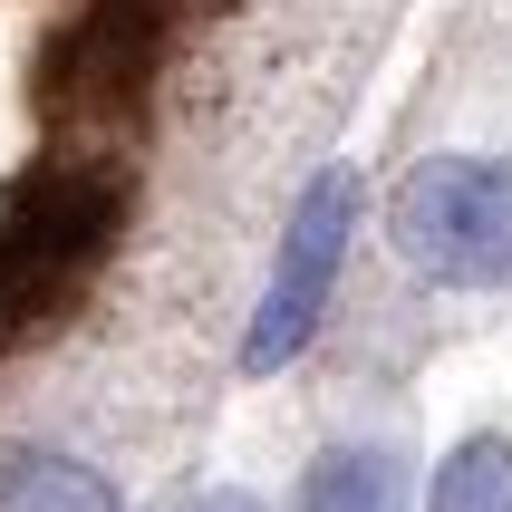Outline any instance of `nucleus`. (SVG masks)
<instances>
[{
    "label": "nucleus",
    "mask_w": 512,
    "mask_h": 512,
    "mask_svg": "<svg viewBox=\"0 0 512 512\" xmlns=\"http://www.w3.org/2000/svg\"><path fill=\"white\" fill-rule=\"evenodd\" d=\"M387 242L435 290H512V165L426 155L387 203Z\"/></svg>",
    "instance_id": "nucleus-1"
},
{
    "label": "nucleus",
    "mask_w": 512,
    "mask_h": 512,
    "mask_svg": "<svg viewBox=\"0 0 512 512\" xmlns=\"http://www.w3.org/2000/svg\"><path fill=\"white\" fill-rule=\"evenodd\" d=\"M348 232H358V184H348V165H329L300 194V213L281 232V271H271V290H261V310H252V339H242V368L252 377L290 368L310 348V329L329 319V290H339Z\"/></svg>",
    "instance_id": "nucleus-2"
},
{
    "label": "nucleus",
    "mask_w": 512,
    "mask_h": 512,
    "mask_svg": "<svg viewBox=\"0 0 512 512\" xmlns=\"http://www.w3.org/2000/svg\"><path fill=\"white\" fill-rule=\"evenodd\" d=\"M0 512H126L97 464L58 445H0Z\"/></svg>",
    "instance_id": "nucleus-3"
},
{
    "label": "nucleus",
    "mask_w": 512,
    "mask_h": 512,
    "mask_svg": "<svg viewBox=\"0 0 512 512\" xmlns=\"http://www.w3.org/2000/svg\"><path fill=\"white\" fill-rule=\"evenodd\" d=\"M300 512H406V455L397 445H329L300 484Z\"/></svg>",
    "instance_id": "nucleus-4"
},
{
    "label": "nucleus",
    "mask_w": 512,
    "mask_h": 512,
    "mask_svg": "<svg viewBox=\"0 0 512 512\" xmlns=\"http://www.w3.org/2000/svg\"><path fill=\"white\" fill-rule=\"evenodd\" d=\"M426 512H512V435H464L435 464Z\"/></svg>",
    "instance_id": "nucleus-5"
},
{
    "label": "nucleus",
    "mask_w": 512,
    "mask_h": 512,
    "mask_svg": "<svg viewBox=\"0 0 512 512\" xmlns=\"http://www.w3.org/2000/svg\"><path fill=\"white\" fill-rule=\"evenodd\" d=\"M194 512H261V503H252V493H203Z\"/></svg>",
    "instance_id": "nucleus-6"
}]
</instances>
